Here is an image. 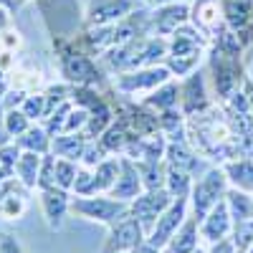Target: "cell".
<instances>
[{
    "label": "cell",
    "instance_id": "1",
    "mask_svg": "<svg viewBox=\"0 0 253 253\" xmlns=\"http://www.w3.org/2000/svg\"><path fill=\"white\" fill-rule=\"evenodd\" d=\"M69 213L86 218V220H96V223H107L114 225L122 218L129 215V203L126 200H117V198H96V195H74Z\"/></svg>",
    "mask_w": 253,
    "mask_h": 253
},
{
    "label": "cell",
    "instance_id": "2",
    "mask_svg": "<svg viewBox=\"0 0 253 253\" xmlns=\"http://www.w3.org/2000/svg\"><path fill=\"white\" fill-rule=\"evenodd\" d=\"M228 193V175L225 170H208L190 190V205H193V215L203 220L210 210H213Z\"/></svg>",
    "mask_w": 253,
    "mask_h": 253
},
{
    "label": "cell",
    "instance_id": "3",
    "mask_svg": "<svg viewBox=\"0 0 253 253\" xmlns=\"http://www.w3.org/2000/svg\"><path fill=\"white\" fill-rule=\"evenodd\" d=\"M175 198L167 193V187H160V190H144L142 195H137L132 203H129V215H134L142 228H144V233L150 236V230L155 228L157 218L167 210V205H170Z\"/></svg>",
    "mask_w": 253,
    "mask_h": 253
},
{
    "label": "cell",
    "instance_id": "4",
    "mask_svg": "<svg viewBox=\"0 0 253 253\" xmlns=\"http://www.w3.org/2000/svg\"><path fill=\"white\" fill-rule=\"evenodd\" d=\"M187 208H190V198H187V195L175 198L170 205H167L165 213L157 218L155 228L150 230V236H147V243L162 251L167 243H170V238L177 233V228L185 223V218H187Z\"/></svg>",
    "mask_w": 253,
    "mask_h": 253
},
{
    "label": "cell",
    "instance_id": "5",
    "mask_svg": "<svg viewBox=\"0 0 253 253\" xmlns=\"http://www.w3.org/2000/svg\"><path fill=\"white\" fill-rule=\"evenodd\" d=\"M142 243H147V233H144L142 223L134 215H126V218H122L119 223L112 225L109 238L104 243L101 253H126V251L139 248Z\"/></svg>",
    "mask_w": 253,
    "mask_h": 253
},
{
    "label": "cell",
    "instance_id": "6",
    "mask_svg": "<svg viewBox=\"0 0 253 253\" xmlns=\"http://www.w3.org/2000/svg\"><path fill=\"white\" fill-rule=\"evenodd\" d=\"M58 58H61V74L66 76L69 84H76V86H91V84L99 81L96 66L91 63V58L84 56L81 51L63 48Z\"/></svg>",
    "mask_w": 253,
    "mask_h": 253
},
{
    "label": "cell",
    "instance_id": "7",
    "mask_svg": "<svg viewBox=\"0 0 253 253\" xmlns=\"http://www.w3.org/2000/svg\"><path fill=\"white\" fill-rule=\"evenodd\" d=\"M233 218H230V210H228V203L225 198L210 210V213L200 220V238L210 241V243H218L223 238H228L233 233Z\"/></svg>",
    "mask_w": 253,
    "mask_h": 253
},
{
    "label": "cell",
    "instance_id": "8",
    "mask_svg": "<svg viewBox=\"0 0 253 253\" xmlns=\"http://www.w3.org/2000/svg\"><path fill=\"white\" fill-rule=\"evenodd\" d=\"M144 193V185H142V175H139V167L137 162L122 157L119 160V177L114 182V187L109 190V195L117 198V200H126L132 203L137 195Z\"/></svg>",
    "mask_w": 253,
    "mask_h": 253
},
{
    "label": "cell",
    "instance_id": "9",
    "mask_svg": "<svg viewBox=\"0 0 253 253\" xmlns=\"http://www.w3.org/2000/svg\"><path fill=\"white\" fill-rule=\"evenodd\" d=\"M41 205H43V215H46L48 228L58 230L63 225V218L69 213L71 195H69V190H61L58 185L48 187V190H41Z\"/></svg>",
    "mask_w": 253,
    "mask_h": 253
},
{
    "label": "cell",
    "instance_id": "10",
    "mask_svg": "<svg viewBox=\"0 0 253 253\" xmlns=\"http://www.w3.org/2000/svg\"><path fill=\"white\" fill-rule=\"evenodd\" d=\"M132 10L129 0H91L86 8L89 26H112L114 20H122Z\"/></svg>",
    "mask_w": 253,
    "mask_h": 253
},
{
    "label": "cell",
    "instance_id": "11",
    "mask_svg": "<svg viewBox=\"0 0 253 253\" xmlns=\"http://www.w3.org/2000/svg\"><path fill=\"white\" fill-rule=\"evenodd\" d=\"M198 241H200V220L195 215H187L185 223L177 228V233L170 238V243L162 248V253H195Z\"/></svg>",
    "mask_w": 253,
    "mask_h": 253
},
{
    "label": "cell",
    "instance_id": "12",
    "mask_svg": "<svg viewBox=\"0 0 253 253\" xmlns=\"http://www.w3.org/2000/svg\"><path fill=\"white\" fill-rule=\"evenodd\" d=\"M170 79V71L167 69H147V71H137V74H124L119 76L117 86L122 91H137V89H152L160 86Z\"/></svg>",
    "mask_w": 253,
    "mask_h": 253
},
{
    "label": "cell",
    "instance_id": "13",
    "mask_svg": "<svg viewBox=\"0 0 253 253\" xmlns=\"http://www.w3.org/2000/svg\"><path fill=\"white\" fill-rule=\"evenodd\" d=\"M86 150V137L81 132L76 134H58L51 139V152L56 157H66V160H74V162H81V155Z\"/></svg>",
    "mask_w": 253,
    "mask_h": 253
},
{
    "label": "cell",
    "instance_id": "14",
    "mask_svg": "<svg viewBox=\"0 0 253 253\" xmlns=\"http://www.w3.org/2000/svg\"><path fill=\"white\" fill-rule=\"evenodd\" d=\"M51 134L46 132V126H28V129L20 134V137H15V142H18V147L23 152H38V155H46V152H51Z\"/></svg>",
    "mask_w": 253,
    "mask_h": 253
},
{
    "label": "cell",
    "instance_id": "15",
    "mask_svg": "<svg viewBox=\"0 0 253 253\" xmlns=\"http://www.w3.org/2000/svg\"><path fill=\"white\" fill-rule=\"evenodd\" d=\"M225 203H228V210H230V218L233 223H241V220H251L253 218V198L246 190H238V187H230L225 193Z\"/></svg>",
    "mask_w": 253,
    "mask_h": 253
},
{
    "label": "cell",
    "instance_id": "16",
    "mask_svg": "<svg viewBox=\"0 0 253 253\" xmlns=\"http://www.w3.org/2000/svg\"><path fill=\"white\" fill-rule=\"evenodd\" d=\"M165 187L172 198L190 195V190H193V172L182 170V167H175V165H167L165 167Z\"/></svg>",
    "mask_w": 253,
    "mask_h": 253
},
{
    "label": "cell",
    "instance_id": "17",
    "mask_svg": "<svg viewBox=\"0 0 253 253\" xmlns=\"http://www.w3.org/2000/svg\"><path fill=\"white\" fill-rule=\"evenodd\" d=\"M41 160L43 155L38 152H23L20 160L15 162V172H18V180L23 182V187H38V170H41Z\"/></svg>",
    "mask_w": 253,
    "mask_h": 253
},
{
    "label": "cell",
    "instance_id": "18",
    "mask_svg": "<svg viewBox=\"0 0 253 253\" xmlns=\"http://www.w3.org/2000/svg\"><path fill=\"white\" fill-rule=\"evenodd\" d=\"M225 175L233 182V187L253 193V162L251 160H238V162L225 165Z\"/></svg>",
    "mask_w": 253,
    "mask_h": 253
},
{
    "label": "cell",
    "instance_id": "19",
    "mask_svg": "<svg viewBox=\"0 0 253 253\" xmlns=\"http://www.w3.org/2000/svg\"><path fill=\"white\" fill-rule=\"evenodd\" d=\"M129 132H126V124L124 122H117V124H109L107 129L101 132V147L107 152H117V150H126V144H129Z\"/></svg>",
    "mask_w": 253,
    "mask_h": 253
},
{
    "label": "cell",
    "instance_id": "20",
    "mask_svg": "<svg viewBox=\"0 0 253 253\" xmlns=\"http://www.w3.org/2000/svg\"><path fill=\"white\" fill-rule=\"evenodd\" d=\"M187 20V8L185 5H167L162 8V13L155 15V26L160 33H172L177 31L180 23H185Z\"/></svg>",
    "mask_w": 253,
    "mask_h": 253
},
{
    "label": "cell",
    "instance_id": "21",
    "mask_svg": "<svg viewBox=\"0 0 253 253\" xmlns=\"http://www.w3.org/2000/svg\"><path fill=\"white\" fill-rule=\"evenodd\" d=\"M119 177V160H104L94 167V180H96V193H109Z\"/></svg>",
    "mask_w": 253,
    "mask_h": 253
},
{
    "label": "cell",
    "instance_id": "22",
    "mask_svg": "<svg viewBox=\"0 0 253 253\" xmlns=\"http://www.w3.org/2000/svg\"><path fill=\"white\" fill-rule=\"evenodd\" d=\"M137 167H139L144 190H160V187H165V167L160 162H144V160H139Z\"/></svg>",
    "mask_w": 253,
    "mask_h": 253
},
{
    "label": "cell",
    "instance_id": "23",
    "mask_svg": "<svg viewBox=\"0 0 253 253\" xmlns=\"http://www.w3.org/2000/svg\"><path fill=\"white\" fill-rule=\"evenodd\" d=\"M76 172H79V167H76L74 160H66V157H58L56 160V185L61 190H71L74 187Z\"/></svg>",
    "mask_w": 253,
    "mask_h": 253
},
{
    "label": "cell",
    "instance_id": "24",
    "mask_svg": "<svg viewBox=\"0 0 253 253\" xmlns=\"http://www.w3.org/2000/svg\"><path fill=\"white\" fill-rule=\"evenodd\" d=\"M167 165L182 167V170H187V172H198V167H200L198 157L187 155L182 147H177V144H170V147H167Z\"/></svg>",
    "mask_w": 253,
    "mask_h": 253
},
{
    "label": "cell",
    "instance_id": "25",
    "mask_svg": "<svg viewBox=\"0 0 253 253\" xmlns=\"http://www.w3.org/2000/svg\"><path fill=\"white\" fill-rule=\"evenodd\" d=\"M56 187V155L46 152L41 160V170H38V190H48Z\"/></svg>",
    "mask_w": 253,
    "mask_h": 253
},
{
    "label": "cell",
    "instance_id": "26",
    "mask_svg": "<svg viewBox=\"0 0 253 253\" xmlns=\"http://www.w3.org/2000/svg\"><path fill=\"white\" fill-rule=\"evenodd\" d=\"M233 243H236V251L238 253H246L251 246H253V218L251 220H241L233 225Z\"/></svg>",
    "mask_w": 253,
    "mask_h": 253
},
{
    "label": "cell",
    "instance_id": "27",
    "mask_svg": "<svg viewBox=\"0 0 253 253\" xmlns=\"http://www.w3.org/2000/svg\"><path fill=\"white\" fill-rule=\"evenodd\" d=\"M20 109L28 119H46V94H31L20 101Z\"/></svg>",
    "mask_w": 253,
    "mask_h": 253
},
{
    "label": "cell",
    "instance_id": "28",
    "mask_svg": "<svg viewBox=\"0 0 253 253\" xmlns=\"http://www.w3.org/2000/svg\"><path fill=\"white\" fill-rule=\"evenodd\" d=\"M5 126H8V132H10V137H20L28 126H31V119L23 114V109H5Z\"/></svg>",
    "mask_w": 253,
    "mask_h": 253
},
{
    "label": "cell",
    "instance_id": "29",
    "mask_svg": "<svg viewBox=\"0 0 253 253\" xmlns=\"http://www.w3.org/2000/svg\"><path fill=\"white\" fill-rule=\"evenodd\" d=\"M147 104L160 107V109H172L177 104V86L175 84H167V86H162L160 91L152 94V99H147Z\"/></svg>",
    "mask_w": 253,
    "mask_h": 253
},
{
    "label": "cell",
    "instance_id": "30",
    "mask_svg": "<svg viewBox=\"0 0 253 253\" xmlns=\"http://www.w3.org/2000/svg\"><path fill=\"white\" fill-rule=\"evenodd\" d=\"M74 195H96V180L94 172L86 170V167H79L76 172V182H74Z\"/></svg>",
    "mask_w": 253,
    "mask_h": 253
},
{
    "label": "cell",
    "instance_id": "31",
    "mask_svg": "<svg viewBox=\"0 0 253 253\" xmlns=\"http://www.w3.org/2000/svg\"><path fill=\"white\" fill-rule=\"evenodd\" d=\"M23 210H26V200H23V195H18V193L8 195L3 203H0V215H3L5 220L20 218V215H23Z\"/></svg>",
    "mask_w": 253,
    "mask_h": 253
},
{
    "label": "cell",
    "instance_id": "32",
    "mask_svg": "<svg viewBox=\"0 0 253 253\" xmlns=\"http://www.w3.org/2000/svg\"><path fill=\"white\" fill-rule=\"evenodd\" d=\"M104 160H107V150L101 147V142L96 144V142L86 139V150H84V155H81L84 167H96V165H101Z\"/></svg>",
    "mask_w": 253,
    "mask_h": 253
},
{
    "label": "cell",
    "instance_id": "33",
    "mask_svg": "<svg viewBox=\"0 0 253 253\" xmlns=\"http://www.w3.org/2000/svg\"><path fill=\"white\" fill-rule=\"evenodd\" d=\"M185 112L187 114H193V112H198V104H195V96L203 101V84H200V79L195 76V79H190L187 84H185Z\"/></svg>",
    "mask_w": 253,
    "mask_h": 253
},
{
    "label": "cell",
    "instance_id": "34",
    "mask_svg": "<svg viewBox=\"0 0 253 253\" xmlns=\"http://www.w3.org/2000/svg\"><path fill=\"white\" fill-rule=\"evenodd\" d=\"M20 155H23V150L18 147V142H8V144L0 147V162L13 167V170H15V162L20 160Z\"/></svg>",
    "mask_w": 253,
    "mask_h": 253
},
{
    "label": "cell",
    "instance_id": "35",
    "mask_svg": "<svg viewBox=\"0 0 253 253\" xmlns=\"http://www.w3.org/2000/svg\"><path fill=\"white\" fill-rule=\"evenodd\" d=\"M0 253H26V251H23V246L18 243L15 236L3 233V236H0Z\"/></svg>",
    "mask_w": 253,
    "mask_h": 253
},
{
    "label": "cell",
    "instance_id": "36",
    "mask_svg": "<svg viewBox=\"0 0 253 253\" xmlns=\"http://www.w3.org/2000/svg\"><path fill=\"white\" fill-rule=\"evenodd\" d=\"M18 185H23V182H20V180H15V177H8V180H3V182H0V203H3L8 195L18 193Z\"/></svg>",
    "mask_w": 253,
    "mask_h": 253
},
{
    "label": "cell",
    "instance_id": "37",
    "mask_svg": "<svg viewBox=\"0 0 253 253\" xmlns=\"http://www.w3.org/2000/svg\"><path fill=\"white\" fill-rule=\"evenodd\" d=\"M210 253H238V251H236V243H233V238H223V241L213 243Z\"/></svg>",
    "mask_w": 253,
    "mask_h": 253
},
{
    "label": "cell",
    "instance_id": "38",
    "mask_svg": "<svg viewBox=\"0 0 253 253\" xmlns=\"http://www.w3.org/2000/svg\"><path fill=\"white\" fill-rule=\"evenodd\" d=\"M13 137H10V132H8V126H5V112H0V147L3 144H8Z\"/></svg>",
    "mask_w": 253,
    "mask_h": 253
},
{
    "label": "cell",
    "instance_id": "39",
    "mask_svg": "<svg viewBox=\"0 0 253 253\" xmlns=\"http://www.w3.org/2000/svg\"><path fill=\"white\" fill-rule=\"evenodd\" d=\"M126 253H162L160 248H155V246H150V243H142L139 248H134V251H126Z\"/></svg>",
    "mask_w": 253,
    "mask_h": 253
},
{
    "label": "cell",
    "instance_id": "40",
    "mask_svg": "<svg viewBox=\"0 0 253 253\" xmlns=\"http://www.w3.org/2000/svg\"><path fill=\"white\" fill-rule=\"evenodd\" d=\"M5 26H8V10H5L3 5H0V33L5 31Z\"/></svg>",
    "mask_w": 253,
    "mask_h": 253
},
{
    "label": "cell",
    "instance_id": "41",
    "mask_svg": "<svg viewBox=\"0 0 253 253\" xmlns=\"http://www.w3.org/2000/svg\"><path fill=\"white\" fill-rule=\"evenodd\" d=\"M10 172H13V167H8V165H3V162H0V182H3V180H8V177H10Z\"/></svg>",
    "mask_w": 253,
    "mask_h": 253
},
{
    "label": "cell",
    "instance_id": "42",
    "mask_svg": "<svg viewBox=\"0 0 253 253\" xmlns=\"http://www.w3.org/2000/svg\"><path fill=\"white\" fill-rule=\"evenodd\" d=\"M246 253H253V246H251V248H248V251H246Z\"/></svg>",
    "mask_w": 253,
    "mask_h": 253
},
{
    "label": "cell",
    "instance_id": "43",
    "mask_svg": "<svg viewBox=\"0 0 253 253\" xmlns=\"http://www.w3.org/2000/svg\"><path fill=\"white\" fill-rule=\"evenodd\" d=\"M195 253H205V251H200V248H198V251H195Z\"/></svg>",
    "mask_w": 253,
    "mask_h": 253
},
{
    "label": "cell",
    "instance_id": "44",
    "mask_svg": "<svg viewBox=\"0 0 253 253\" xmlns=\"http://www.w3.org/2000/svg\"><path fill=\"white\" fill-rule=\"evenodd\" d=\"M160 3H165V0H160Z\"/></svg>",
    "mask_w": 253,
    "mask_h": 253
}]
</instances>
